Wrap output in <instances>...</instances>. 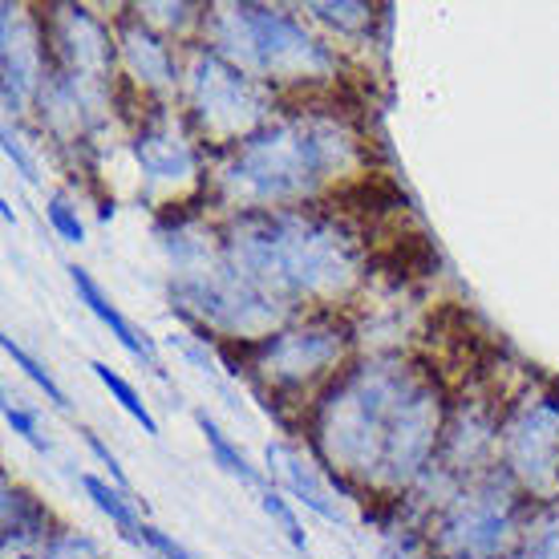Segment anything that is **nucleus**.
Here are the masks:
<instances>
[{"mask_svg":"<svg viewBox=\"0 0 559 559\" xmlns=\"http://www.w3.org/2000/svg\"><path fill=\"white\" fill-rule=\"evenodd\" d=\"M442 433V397L418 369L378 357L321 397L312 442L336 475L397 490L421 475Z\"/></svg>","mask_w":559,"mask_h":559,"instance_id":"1","label":"nucleus"},{"mask_svg":"<svg viewBox=\"0 0 559 559\" xmlns=\"http://www.w3.org/2000/svg\"><path fill=\"white\" fill-rule=\"evenodd\" d=\"M361 163V146L333 114H288L239 142L215 170V191L239 215L296 211Z\"/></svg>","mask_w":559,"mask_h":559,"instance_id":"2","label":"nucleus"},{"mask_svg":"<svg viewBox=\"0 0 559 559\" xmlns=\"http://www.w3.org/2000/svg\"><path fill=\"white\" fill-rule=\"evenodd\" d=\"M231 264L280 305L341 300L361 276V248L345 227L312 211L239 215L224 239Z\"/></svg>","mask_w":559,"mask_h":559,"instance_id":"3","label":"nucleus"},{"mask_svg":"<svg viewBox=\"0 0 559 559\" xmlns=\"http://www.w3.org/2000/svg\"><path fill=\"white\" fill-rule=\"evenodd\" d=\"M211 49L252 78L267 82H321L336 70V57L293 16L264 4H219L207 16Z\"/></svg>","mask_w":559,"mask_h":559,"instance_id":"4","label":"nucleus"},{"mask_svg":"<svg viewBox=\"0 0 559 559\" xmlns=\"http://www.w3.org/2000/svg\"><path fill=\"white\" fill-rule=\"evenodd\" d=\"M187 102H191V122L215 146H231V142L239 146L260 134L272 118V94L264 90V82L224 61L215 49L191 53Z\"/></svg>","mask_w":559,"mask_h":559,"instance_id":"5","label":"nucleus"},{"mask_svg":"<svg viewBox=\"0 0 559 559\" xmlns=\"http://www.w3.org/2000/svg\"><path fill=\"white\" fill-rule=\"evenodd\" d=\"M515 503L499 483L466 490L438 523V559H511Z\"/></svg>","mask_w":559,"mask_h":559,"instance_id":"6","label":"nucleus"},{"mask_svg":"<svg viewBox=\"0 0 559 559\" xmlns=\"http://www.w3.org/2000/svg\"><path fill=\"white\" fill-rule=\"evenodd\" d=\"M349 333L329 321H308L296 329H280L255 349V369L272 390H305L308 381L329 373L345 357Z\"/></svg>","mask_w":559,"mask_h":559,"instance_id":"7","label":"nucleus"},{"mask_svg":"<svg viewBox=\"0 0 559 559\" xmlns=\"http://www.w3.org/2000/svg\"><path fill=\"white\" fill-rule=\"evenodd\" d=\"M507 471L535 495L559 487V402L535 397L507 421L503 430Z\"/></svg>","mask_w":559,"mask_h":559,"instance_id":"8","label":"nucleus"},{"mask_svg":"<svg viewBox=\"0 0 559 559\" xmlns=\"http://www.w3.org/2000/svg\"><path fill=\"white\" fill-rule=\"evenodd\" d=\"M53 49L61 57V73L70 78L73 85H82L85 94L94 98L106 90V78H110L114 66V45L110 33L90 9H73V4H61L53 16Z\"/></svg>","mask_w":559,"mask_h":559,"instance_id":"9","label":"nucleus"},{"mask_svg":"<svg viewBox=\"0 0 559 559\" xmlns=\"http://www.w3.org/2000/svg\"><path fill=\"white\" fill-rule=\"evenodd\" d=\"M134 158H139L142 179L151 187H179L199 175V154L191 139L175 127L170 114H154L151 122L134 139Z\"/></svg>","mask_w":559,"mask_h":559,"instance_id":"10","label":"nucleus"},{"mask_svg":"<svg viewBox=\"0 0 559 559\" xmlns=\"http://www.w3.org/2000/svg\"><path fill=\"white\" fill-rule=\"evenodd\" d=\"M41 41L21 9L4 4V106L21 114L33 94H41Z\"/></svg>","mask_w":559,"mask_h":559,"instance_id":"11","label":"nucleus"},{"mask_svg":"<svg viewBox=\"0 0 559 559\" xmlns=\"http://www.w3.org/2000/svg\"><path fill=\"white\" fill-rule=\"evenodd\" d=\"M49 544V511L25 490L4 487V559H45Z\"/></svg>","mask_w":559,"mask_h":559,"instance_id":"12","label":"nucleus"},{"mask_svg":"<svg viewBox=\"0 0 559 559\" xmlns=\"http://www.w3.org/2000/svg\"><path fill=\"white\" fill-rule=\"evenodd\" d=\"M118 49H122V61H127L130 78L146 90H170L179 82V70H175V53L163 37H154L142 21H127L118 28Z\"/></svg>","mask_w":559,"mask_h":559,"instance_id":"13","label":"nucleus"},{"mask_svg":"<svg viewBox=\"0 0 559 559\" xmlns=\"http://www.w3.org/2000/svg\"><path fill=\"white\" fill-rule=\"evenodd\" d=\"M267 471L284 483V490H293L296 503H305L308 511H317V515L329 519V523H341V511L333 507L329 487H324L321 478H317V471H312V466H308L293 447L272 442V447H267Z\"/></svg>","mask_w":559,"mask_h":559,"instance_id":"14","label":"nucleus"},{"mask_svg":"<svg viewBox=\"0 0 559 559\" xmlns=\"http://www.w3.org/2000/svg\"><path fill=\"white\" fill-rule=\"evenodd\" d=\"M70 280H73V288H78V296H82V305L90 308V312H94V317H98L106 329H110V336H118V345H122L130 357H139V361L154 365V345L139 333V329H134V324L127 321V317H122V312H118V308H114V300L102 293L98 280L90 276L85 267H78V264L70 267Z\"/></svg>","mask_w":559,"mask_h":559,"instance_id":"15","label":"nucleus"},{"mask_svg":"<svg viewBox=\"0 0 559 559\" xmlns=\"http://www.w3.org/2000/svg\"><path fill=\"white\" fill-rule=\"evenodd\" d=\"M195 421H199V430H203V438H207V447H211V454H215V462L224 466L227 475L239 478V483H243L248 490H255V495H264L267 483L260 478V471H255L252 462L243 459V454H239V450L231 447V442H227V433L219 430V426H215V421H211L207 414H195Z\"/></svg>","mask_w":559,"mask_h":559,"instance_id":"16","label":"nucleus"},{"mask_svg":"<svg viewBox=\"0 0 559 559\" xmlns=\"http://www.w3.org/2000/svg\"><path fill=\"white\" fill-rule=\"evenodd\" d=\"M90 369H94V378H98L102 385L110 390L114 402H118V406L127 409L130 418L139 421V426H142L146 433H151V438H158V421H154V414L146 409V402H142L139 393H134V385H130V381L122 378V373H114V369H110L106 361H90Z\"/></svg>","mask_w":559,"mask_h":559,"instance_id":"17","label":"nucleus"},{"mask_svg":"<svg viewBox=\"0 0 559 559\" xmlns=\"http://www.w3.org/2000/svg\"><path fill=\"white\" fill-rule=\"evenodd\" d=\"M82 483H85V495L98 503V511H106V515H110L122 532L139 535L142 519H139V511H134V503H130V499H122V490L110 487V483H102V478H94V475H85Z\"/></svg>","mask_w":559,"mask_h":559,"instance_id":"18","label":"nucleus"},{"mask_svg":"<svg viewBox=\"0 0 559 559\" xmlns=\"http://www.w3.org/2000/svg\"><path fill=\"white\" fill-rule=\"evenodd\" d=\"M0 349L13 357V365H21V369H25V378H33L37 385H41L45 397H49V402H53L57 409H70V397H66V390H61V385L53 381V373H49V369H45V365L37 361V357H28V353L21 349V345H16V341L9 333L0 336Z\"/></svg>","mask_w":559,"mask_h":559,"instance_id":"19","label":"nucleus"},{"mask_svg":"<svg viewBox=\"0 0 559 559\" xmlns=\"http://www.w3.org/2000/svg\"><path fill=\"white\" fill-rule=\"evenodd\" d=\"M260 507H264L267 515L276 519L280 527H284V535L293 539V547L296 551H305L308 547V535H305V527H300V519H296V511L288 503H284V495H280L276 487H267L264 495H260Z\"/></svg>","mask_w":559,"mask_h":559,"instance_id":"20","label":"nucleus"},{"mask_svg":"<svg viewBox=\"0 0 559 559\" xmlns=\"http://www.w3.org/2000/svg\"><path fill=\"white\" fill-rule=\"evenodd\" d=\"M511 559H559V515H547L539 523V532L527 535V544Z\"/></svg>","mask_w":559,"mask_h":559,"instance_id":"21","label":"nucleus"},{"mask_svg":"<svg viewBox=\"0 0 559 559\" xmlns=\"http://www.w3.org/2000/svg\"><path fill=\"white\" fill-rule=\"evenodd\" d=\"M308 13H317L321 21L345 28V33L369 25V4H308Z\"/></svg>","mask_w":559,"mask_h":559,"instance_id":"22","label":"nucleus"},{"mask_svg":"<svg viewBox=\"0 0 559 559\" xmlns=\"http://www.w3.org/2000/svg\"><path fill=\"white\" fill-rule=\"evenodd\" d=\"M4 421L13 426V433H21L28 447H37V450H49V442L41 438V430H37V418L28 414L21 402H13V397H4Z\"/></svg>","mask_w":559,"mask_h":559,"instance_id":"23","label":"nucleus"},{"mask_svg":"<svg viewBox=\"0 0 559 559\" xmlns=\"http://www.w3.org/2000/svg\"><path fill=\"white\" fill-rule=\"evenodd\" d=\"M49 224L57 227V236L66 239V243H82L85 227H82V219L70 211V203H66V199H53V203H49Z\"/></svg>","mask_w":559,"mask_h":559,"instance_id":"24","label":"nucleus"},{"mask_svg":"<svg viewBox=\"0 0 559 559\" xmlns=\"http://www.w3.org/2000/svg\"><path fill=\"white\" fill-rule=\"evenodd\" d=\"M139 539H142V544H151L163 559H195L191 551H187V547L175 544L170 535H163L158 527H151V523H142V527H139Z\"/></svg>","mask_w":559,"mask_h":559,"instance_id":"25","label":"nucleus"},{"mask_svg":"<svg viewBox=\"0 0 559 559\" xmlns=\"http://www.w3.org/2000/svg\"><path fill=\"white\" fill-rule=\"evenodd\" d=\"M82 438H85V447H90V450H94V454H98V459H102V466H106V471H110V475H114V483H118V487H127V471L118 466V459H114L110 450L102 447V438H98V433L82 430Z\"/></svg>","mask_w":559,"mask_h":559,"instance_id":"26","label":"nucleus"},{"mask_svg":"<svg viewBox=\"0 0 559 559\" xmlns=\"http://www.w3.org/2000/svg\"><path fill=\"white\" fill-rule=\"evenodd\" d=\"M4 151H9V158H16V167L25 170V179H37V167H33V158L21 151V142L13 139V130H4Z\"/></svg>","mask_w":559,"mask_h":559,"instance_id":"27","label":"nucleus"}]
</instances>
